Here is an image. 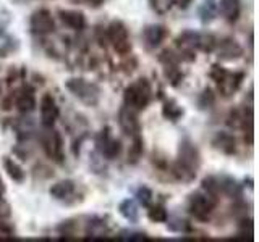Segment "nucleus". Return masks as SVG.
<instances>
[{
  "mask_svg": "<svg viewBox=\"0 0 259 242\" xmlns=\"http://www.w3.org/2000/svg\"><path fill=\"white\" fill-rule=\"evenodd\" d=\"M199 166H201V155L196 144L191 139H188V137H185L180 142V147H178L177 171L180 173L182 179L190 181L196 176Z\"/></svg>",
  "mask_w": 259,
  "mask_h": 242,
  "instance_id": "f257e3e1",
  "label": "nucleus"
},
{
  "mask_svg": "<svg viewBox=\"0 0 259 242\" xmlns=\"http://www.w3.org/2000/svg\"><path fill=\"white\" fill-rule=\"evenodd\" d=\"M65 87L88 107H96L101 102V87L84 78H70L65 81Z\"/></svg>",
  "mask_w": 259,
  "mask_h": 242,
  "instance_id": "f03ea898",
  "label": "nucleus"
},
{
  "mask_svg": "<svg viewBox=\"0 0 259 242\" xmlns=\"http://www.w3.org/2000/svg\"><path fill=\"white\" fill-rule=\"evenodd\" d=\"M152 97V89L148 79H138L133 84H130L123 92L125 107L135 111H143L149 105Z\"/></svg>",
  "mask_w": 259,
  "mask_h": 242,
  "instance_id": "7ed1b4c3",
  "label": "nucleus"
},
{
  "mask_svg": "<svg viewBox=\"0 0 259 242\" xmlns=\"http://www.w3.org/2000/svg\"><path fill=\"white\" fill-rule=\"evenodd\" d=\"M210 78L217 83L219 92L224 97H232L240 89L245 75L240 71H227L219 65H214L212 70H210Z\"/></svg>",
  "mask_w": 259,
  "mask_h": 242,
  "instance_id": "20e7f679",
  "label": "nucleus"
},
{
  "mask_svg": "<svg viewBox=\"0 0 259 242\" xmlns=\"http://www.w3.org/2000/svg\"><path fill=\"white\" fill-rule=\"evenodd\" d=\"M217 205L215 197L209 196L207 192H193L188 199L190 213L199 221H207Z\"/></svg>",
  "mask_w": 259,
  "mask_h": 242,
  "instance_id": "39448f33",
  "label": "nucleus"
},
{
  "mask_svg": "<svg viewBox=\"0 0 259 242\" xmlns=\"http://www.w3.org/2000/svg\"><path fill=\"white\" fill-rule=\"evenodd\" d=\"M107 37L115 48V52L120 55H128L132 52V39H130L128 28L123 21L113 20L107 28Z\"/></svg>",
  "mask_w": 259,
  "mask_h": 242,
  "instance_id": "423d86ee",
  "label": "nucleus"
},
{
  "mask_svg": "<svg viewBox=\"0 0 259 242\" xmlns=\"http://www.w3.org/2000/svg\"><path fill=\"white\" fill-rule=\"evenodd\" d=\"M29 29H31L32 34H37V36L52 34V32L55 31V21L52 18V13L49 10H46V8L36 10L31 15Z\"/></svg>",
  "mask_w": 259,
  "mask_h": 242,
  "instance_id": "0eeeda50",
  "label": "nucleus"
},
{
  "mask_svg": "<svg viewBox=\"0 0 259 242\" xmlns=\"http://www.w3.org/2000/svg\"><path fill=\"white\" fill-rule=\"evenodd\" d=\"M97 150L101 152V155L105 157L107 160H113L118 157V153L121 152V142L112 136L110 128H104L101 134L97 136Z\"/></svg>",
  "mask_w": 259,
  "mask_h": 242,
  "instance_id": "6e6552de",
  "label": "nucleus"
},
{
  "mask_svg": "<svg viewBox=\"0 0 259 242\" xmlns=\"http://www.w3.org/2000/svg\"><path fill=\"white\" fill-rule=\"evenodd\" d=\"M42 149L47 153L49 158L55 161H62L63 158V141L59 131H55L52 128H47V131L42 134Z\"/></svg>",
  "mask_w": 259,
  "mask_h": 242,
  "instance_id": "1a4fd4ad",
  "label": "nucleus"
},
{
  "mask_svg": "<svg viewBox=\"0 0 259 242\" xmlns=\"http://www.w3.org/2000/svg\"><path fill=\"white\" fill-rule=\"evenodd\" d=\"M118 123L125 134L132 136V137L140 136L141 125H140V119H138V111L128 108V107H121V110L118 113Z\"/></svg>",
  "mask_w": 259,
  "mask_h": 242,
  "instance_id": "9d476101",
  "label": "nucleus"
},
{
  "mask_svg": "<svg viewBox=\"0 0 259 242\" xmlns=\"http://www.w3.org/2000/svg\"><path fill=\"white\" fill-rule=\"evenodd\" d=\"M60 110L57 107V102L51 94H46L40 99V123L44 128H52L55 121L59 119Z\"/></svg>",
  "mask_w": 259,
  "mask_h": 242,
  "instance_id": "9b49d317",
  "label": "nucleus"
},
{
  "mask_svg": "<svg viewBox=\"0 0 259 242\" xmlns=\"http://www.w3.org/2000/svg\"><path fill=\"white\" fill-rule=\"evenodd\" d=\"M214 50H217L219 56H221V58L225 60V62L237 60V58H240V56L243 55L241 45L235 39H232V37H225L222 40H217Z\"/></svg>",
  "mask_w": 259,
  "mask_h": 242,
  "instance_id": "f8f14e48",
  "label": "nucleus"
},
{
  "mask_svg": "<svg viewBox=\"0 0 259 242\" xmlns=\"http://www.w3.org/2000/svg\"><path fill=\"white\" fill-rule=\"evenodd\" d=\"M168 31L164 24H148L143 31V39H144V44L148 45L149 48H156L159 47L164 39L167 37Z\"/></svg>",
  "mask_w": 259,
  "mask_h": 242,
  "instance_id": "ddd939ff",
  "label": "nucleus"
},
{
  "mask_svg": "<svg viewBox=\"0 0 259 242\" xmlns=\"http://www.w3.org/2000/svg\"><path fill=\"white\" fill-rule=\"evenodd\" d=\"M59 16H60L62 23L67 28H70V29L81 31L86 26V16H84L83 12H78V10H60Z\"/></svg>",
  "mask_w": 259,
  "mask_h": 242,
  "instance_id": "4468645a",
  "label": "nucleus"
},
{
  "mask_svg": "<svg viewBox=\"0 0 259 242\" xmlns=\"http://www.w3.org/2000/svg\"><path fill=\"white\" fill-rule=\"evenodd\" d=\"M76 191V183L73 179H62L57 181L51 189L49 194L55 199V200H68Z\"/></svg>",
  "mask_w": 259,
  "mask_h": 242,
  "instance_id": "2eb2a0df",
  "label": "nucleus"
},
{
  "mask_svg": "<svg viewBox=\"0 0 259 242\" xmlns=\"http://www.w3.org/2000/svg\"><path fill=\"white\" fill-rule=\"evenodd\" d=\"M217 179H219V191H221V194H224V196L230 199L241 197L243 189L237 179H233L230 176H217Z\"/></svg>",
  "mask_w": 259,
  "mask_h": 242,
  "instance_id": "dca6fc26",
  "label": "nucleus"
},
{
  "mask_svg": "<svg viewBox=\"0 0 259 242\" xmlns=\"http://www.w3.org/2000/svg\"><path fill=\"white\" fill-rule=\"evenodd\" d=\"M219 10H221L222 16L227 21L235 23L240 18L241 2L240 0H221V4H219Z\"/></svg>",
  "mask_w": 259,
  "mask_h": 242,
  "instance_id": "f3484780",
  "label": "nucleus"
},
{
  "mask_svg": "<svg viewBox=\"0 0 259 242\" xmlns=\"http://www.w3.org/2000/svg\"><path fill=\"white\" fill-rule=\"evenodd\" d=\"M118 212L128 223L135 224V223L140 221V208H138V204L133 199L121 200L120 205H118Z\"/></svg>",
  "mask_w": 259,
  "mask_h": 242,
  "instance_id": "a211bd4d",
  "label": "nucleus"
},
{
  "mask_svg": "<svg viewBox=\"0 0 259 242\" xmlns=\"http://www.w3.org/2000/svg\"><path fill=\"white\" fill-rule=\"evenodd\" d=\"M212 145L221 150L222 153H225V155H232V153H235V149H237V142H235V137L229 133H219L214 141H212Z\"/></svg>",
  "mask_w": 259,
  "mask_h": 242,
  "instance_id": "6ab92c4d",
  "label": "nucleus"
},
{
  "mask_svg": "<svg viewBox=\"0 0 259 242\" xmlns=\"http://www.w3.org/2000/svg\"><path fill=\"white\" fill-rule=\"evenodd\" d=\"M16 108H18L21 113H31L36 108V95L31 89H23V91L16 97Z\"/></svg>",
  "mask_w": 259,
  "mask_h": 242,
  "instance_id": "aec40b11",
  "label": "nucleus"
},
{
  "mask_svg": "<svg viewBox=\"0 0 259 242\" xmlns=\"http://www.w3.org/2000/svg\"><path fill=\"white\" fill-rule=\"evenodd\" d=\"M4 168H5V171L8 174V177H10L12 181L15 183H18L21 184L24 179H26V174H24V169L16 163V161L10 157H5L4 158Z\"/></svg>",
  "mask_w": 259,
  "mask_h": 242,
  "instance_id": "412c9836",
  "label": "nucleus"
},
{
  "mask_svg": "<svg viewBox=\"0 0 259 242\" xmlns=\"http://www.w3.org/2000/svg\"><path fill=\"white\" fill-rule=\"evenodd\" d=\"M162 115H164L167 119L174 121V123H175V121H178V119H180L185 115V110L175 100L168 99V100H165L164 107H162Z\"/></svg>",
  "mask_w": 259,
  "mask_h": 242,
  "instance_id": "4be33fe9",
  "label": "nucleus"
},
{
  "mask_svg": "<svg viewBox=\"0 0 259 242\" xmlns=\"http://www.w3.org/2000/svg\"><path fill=\"white\" fill-rule=\"evenodd\" d=\"M148 218L152 223H165L168 220V212L164 205H149Z\"/></svg>",
  "mask_w": 259,
  "mask_h": 242,
  "instance_id": "5701e85b",
  "label": "nucleus"
},
{
  "mask_svg": "<svg viewBox=\"0 0 259 242\" xmlns=\"http://www.w3.org/2000/svg\"><path fill=\"white\" fill-rule=\"evenodd\" d=\"M215 13H217V7L214 4V0H206L204 5H202L201 10H199L201 21L202 23H210L215 18Z\"/></svg>",
  "mask_w": 259,
  "mask_h": 242,
  "instance_id": "b1692460",
  "label": "nucleus"
},
{
  "mask_svg": "<svg viewBox=\"0 0 259 242\" xmlns=\"http://www.w3.org/2000/svg\"><path fill=\"white\" fill-rule=\"evenodd\" d=\"M141 155H143V139H141V136H136V137H133V145L130 147L128 161L136 163Z\"/></svg>",
  "mask_w": 259,
  "mask_h": 242,
  "instance_id": "393cba45",
  "label": "nucleus"
},
{
  "mask_svg": "<svg viewBox=\"0 0 259 242\" xmlns=\"http://www.w3.org/2000/svg\"><path fill=\"white\" fill-rule=\"evenodd\" d=\"M167 228L172 231V232H188L191 231V226L190 223L183 220V218H174V220H167Z\"/></svg>",
  "mask_w": 259,
  "mask_h": 242,
  "instance_id": "a878e982",
  "label": "nucleus"
},
{
  "mask_svg": "<svg viewBox=\"0 0 259 242\" xmlns=\"http://www.w3.org/2000/svg\"><path fill=\"white\" fill-rule=\"evenodd\" d=\"M135 197H136V200L140 202L143 207H149L151 202H152L154 194H152V191L149 188H146V186H141V188L136 189Z\"/></svg>",
  "mask_w": 259,
  "mask_h": 242,
  "instance_id": "bb28decb",
  "label": "nucleus"
},
{
  "mask_svg": "<svg viewBox=\"0 0 259 242\" xmlns=\"http://www.w3.org/2000/svg\"><path fill=\"white\" fill-rule=\"evenodd\" d=\"M214 102H215V97H214V94H212V91L207 87V89H204L202 91V94H201V97H199V108H210L214 105Z\"/></svg>",
  "mask_w": 259,
  "mask_h": 242,
  "instance_id": "cd10ccee",
  "label": "nucleus"
},
{
  "mask_svg": "<svg viewBox=\"0 0 259 242\" xmlns=\"http://www.w3.org/2000/svg\"><path fill=\"white\" fill-rule=\"evenodd\" d=\"M15 48H16V42L10 36H4L0 39V56H7Z\"/></svg>",
  "mask_w": 259,
  "mask_h": 242,
  "instance_id": "c85d7f7f",
  "label": "nucleus"
},
{
  "mask_svg": "<svg viewBox=\"0 0 259 242\" xmlns=\"http://www.w3.org/2000/svg\"><path fill=\"white\" fill-rule=\"evenodd\" d=\"M120 237L121 239H126V240H143L146 239V234L144 232H140V231H121L120 232Z\"/></svg>",
  "mask_w": 259,
  "mask_h": 242,
  "instance_id": "c756f323",
  "label": "nucleus"
},
{
  "mask_svg": "<svg viewBox=\"0 0 259 242\" xmlns=\"http://www.w3.org/2000/svg\"><path fill=\"white\" fill-rule=\"evenodd\" d=\"M174 4H177V7L182 8V10H186L193 4V0H174Z\"/></svg>",
  "mask_w": 259,
  "mask_h": 242,
  "instance_id": "7c9ffc66",
  "label": "nucleus"
},
{
  "mask_svg": "<svg viewBox=\"0 0 259 242\" xmlns=\"http://www.w3.org/2000/svg\"><path fill=\"white\" fill-rule=\"evenodd\" d=\"M86 2L91 5V7H101L105 2V0H86Z\"/></svg>",
  "mask_w": 259,
  "mask_h": 242,
  "instance_id": "2f4dec72",
  "label": "nucleus"
},
{
  "mask_svg": "<svg viewBox=\"0 0 259 242\" xmlns=\"http://www.w3.org/2000/svg\"><path fill=\"white\" fill-rule=\"evenodd\" d=\"M4 194H5V186H4V181H2V177H0V200H2Z\"/></svg>",
  "mask_w": 259,
  "mask_h": 242,
  "instance_id": "473e14b6",
  "label": "nucleus"
},
{
  "mask_svg": "<svg viewBox=\"0 0 259 242\" xmlns=\"http://www.w3.org/2000/svg\"><path fill=\"white\" fill-rule=\"evenodd\" d=\"M0 94H2V84H0Z\"/></svg>",
  "mask_w": 259,
  "mask_h": 242,
  "instance_id": "72a5a7b5",
  "label": "nucleus"
}]
</instances>
